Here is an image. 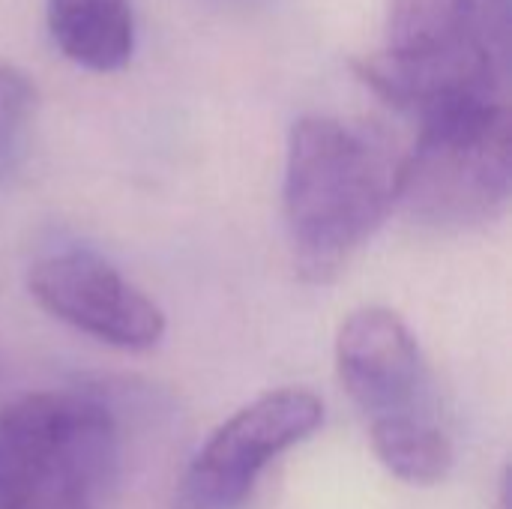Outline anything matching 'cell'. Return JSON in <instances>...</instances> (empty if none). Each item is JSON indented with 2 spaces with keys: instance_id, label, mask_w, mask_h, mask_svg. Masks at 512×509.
<instances>
[{
  "instance_id": "cell-1",
  "label": "cell",
  "mask_w": 512,
  "mask_h": 509,
  "mask_svg": "<svg viewBox=\"0 0 512 509\" xmlns=\"http://www.w3.org/2000/svg\"><path fill=\"white\" fill-rule=\"evenodd\" d=\"M399 162L369 126L339 117H300L288 135L285 228L297 270L330 282L396 207Z\"/></svg>"
},
{
  "instance_id": "cell-2",
  "label": "cell",
  "mask_w": 512,
  "mask_h": 509,
  "mask_svg": "<svg viewBox=\"0 0 512 509\" xmlns=\"http://www.w3.org/2000/svg\"><path fill=\"white\" fill-rule=\"evenodd\" d=\"M120 426L81 393H33L0 414V507L93 509L117 483Z\"/></svg>"
},
{
  "instance_id": "cell-3",
  "label": "cell",
  "mask_w": 512,
  "mask_h": 509,
  "mask_svg": "<svg viewBox=\"0 0 512 509\" xmlns=\"http://www.w3.org/2000/svg\"><path fill=\"white\" fill-rule=\"evenodd\" d=\"M512 189L507 99L456 108L420 123L399 162L396 204L429 228L462 231L504 213Z\"/></svg>"
},
{
  "instance_id": "cell-4",
  "label": "cell",
  "mask_w": 512,
  "mask_h": 509,
  "mask_svg": "<svg viewBox=\"0 0 512 509\" xmlns=\"http://www.w3.org/2000/svg\"><path fill=\"white\" fill-rule=\"evenodd\" d=\"M324 423V402L300 387L258 396L228 417L192 459L183 486V509H237L264 468L303 444Z\"/></svg>"
},
{
  "instance_id": "cell-5",
  "label": "cell",
  "mask_w": 512,
  "mask_h": 509,
  "mask_svg": "<svg viewBox=\"0 0 512 509\" xmlns=\"http://www.w3.org/2000/svg\"><path fill=\"white\" fill-rule=\"evenodd\" d=\"M339 378L372 426L438 420L435 384L408 324L381 306L357 309L336 336Z\"/></svg>"
},
{
  "instance_id": "cell-6",
  "label": "cell",
  "mask_w": 512,
  "mask_h": 509,
  "mask_svg": "<svg viewBox=\"0 0 512 509\" xmlns=\"http://www.w3.org/2000/svg\"><path fill=\"white\" fill-rule=\"evenodd\" d=\"M27 285L48 315L111 348L147 351L165 336L162 309L87 249H66L36 261Z\"/></svg>"
},
{
  "instance_id": "cell-7",
  "label": "cell",
  "mask_w": 512,
  "mask_h": 509,
  "mask_svg": "<svg viewBox=\"0 0 512 509\" xmlns=\"http://www.w3.org/2000/svg\"><path fill=\"white\" fill-rule=\"evenodd\" d=\"M360 81L387 105L420 117V123L480 105L501 102L507 84V45L459 42L429 48H378L354 63Z\"/></svg>"
},
{
  "instance_id": "cell-8",
  "label": "cell",
  "mask_w": 512,
  "mask_h": 509,
  "mask_svg": "<svg viewBox=\"0 0 512 509\" xmlns=\"http://www.w3.org/2000/svg\"><path fill=\"white\" fill-rule=\"evenodd\" d=\"M507 0H390L387 48H429L459 42L507 45Z\"/></svg>"
},
{
  "instance_id": "cell-9",
  "label": "cell",
  "mask_w": 512,
  "mask_h": 509,
  "mask_svg": "<svg viewBox=\"0 0 512 509\" xmlns=\"http://www.w3.org/2000/svg\"><path fill=\"white\" fill-rule=\"evenodd\" d=\"M54 45L75 66L117 72L135 51L132 0H45Z\"/></svg>"
},
{
  "instance_id": "cell-10",
  "label": "cell",
  "mask_w": 512,
  "mask_h": 509,
  "mask_svg": "<svg viewBox=\"0 0 512 509\" xmlns=\"http://www.w3.org/2000/svg\"><path fill=\"white\" fill-rule=\"evenodd\" d=\"M369 441L381 465L411 486H435L453 468V444L438 420L372 426Z\"/></svg>"
},
{
  "instance_id": "cell-11",
  "label": "cell",
  "mask_w": 512,
  "mask_h": 509,
  "mask_svg": "<svg viewBox=\"0 0 512 509\" xmlns=\"http://www.w3.org/2000/svg\"><path fill=\"white\" fill-rule=\"evenodd\" d=\"M36 114V84L15 66L0 63V183L9 180L30 144Z\"/></svg>"
},
{
  "instance_id": "cell-12",
  "label": "cell",
  "mask_w": 512,
  "mask_h": 509,
  "mask_svg": "<svg viewBox=\"0 0 512 509\" xmlns=\"http://www.w3.org/2000/svg\"><path fill=\"white\" fill-rule=\"evenodd\" d=\"M0 381H3V357H0Z\"/></svg>"
}]
</instances>
